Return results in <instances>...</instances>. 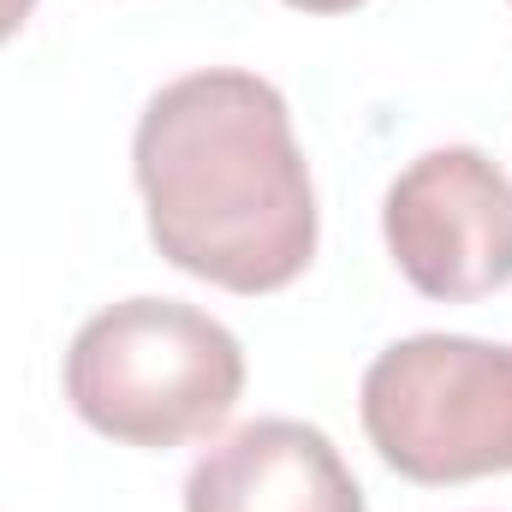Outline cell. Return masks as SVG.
<instances>
[{
  "instance_id": "6",
  "label": "cell",
  "mask_w": 512,
  "mask_h": 512,
  "mask_svg": "<svg viewBox=\"0 0 512 512\" xmlns=\"http://www.w3.org/2000/svg\"><path fill=\"white\" fill-rule=\"evenodd\" d=\"M36 12V0H0V42L6 36H18V24Z\"/></svg>"
},
{
  "instance_id": "3",
  "label": "cell",
  "mask_w": 512,
  "mask_h": 512,
  "mask_svg": "<svg viewBox=\"0 0 512 512\" xmlns=\"http://www.w3.org/2000/svg\"><path fill=\"white\" fill-rule=\"evenodd\" d=\"M364 429L411 483L512 471V346L471 334L393 340L364 370Z\"/></svg>"
},
{
  "instance_id": "7",
  "label": "cell",
  "mask_w": 512,
  "mask_h": 512,
  "mask_svg": "<svg viewBox=\"0 0 512 512\" xmlns=\"http://www.w3.org/2000/svg\"><path fill=\"white\" fill-rule=\"evenodd\" d=\"M286 6H298V12H352L364 0H286Z\"/></svg>"
},
{
  "instance_id": "4",
  "label": "cell",
  "mask_w": 512,
  "mask_h": 512,
  "mask_svg": "<svg viewBox=\"0 0 512 512\" xmlns=\"http://www.w3.org/2000/svg\"><path fill=\"white\" fill-rule=\"evenodd\" d=\"M382 233L423 298H489L512 280V179L471 143L429 149L387 185Z\"/></svg>"
},
{
  "instance_id": "1",
  "label": "cell",
  "mask_w": 512,
  "mask_h": 512,
  "mask_svg": "<svg viewBox=\"0 0 512 512\" xmlns=\"http://www.w3.org/2000/svg\"><path fill=\"white\" fill-rule=\"evenodd\" d=\"M131 167L155 251L209 286L280 292L316 256V185L286 96L256 72L209 66L155 90Z\"/></svg>"
},
{
  "instance_id": "2",
  "label": "cell",
  "mask_w": 512,
  "mask_h": 512,
  "mask_svg": "<svg viewBox=\"0 0 512 512\" xmlns=\"http://www.w3.org/2000/svg\"><path fill=\"white\" fill-rule=\"evenodd\" d=\"M245 393L239 340L173 298H126L90 316L66 352L72 411L126 447H185L227 423Z\"/></svg>"
},
{
  "instance_id": "5",
  "label": "cell",
  "mask_w": 512,
  "mask_h": 512,
  "mask_svg": "<svg viewBox=\"0 0 512 512\" xmlns=\"http://www.w3.org/2000/svg\"><path fill=\"white\" fill-rule=\"evenodd\" d=\"M185 512H364V489L316 423L256 417L191 465Z\"/></svg>"
}]
</instances>
